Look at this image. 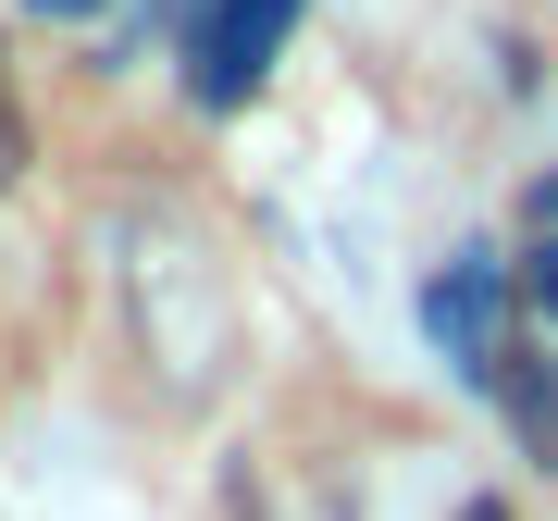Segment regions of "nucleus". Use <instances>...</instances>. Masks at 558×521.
<instances>
[{"label":"nucleus","mask_w":558,"mask_h":521,"mask_svg":"<svg viewBox=\"0 0 558 521\" xmlns=\"http://www.w3.org/2000/svg\"><path fill=\"white\" fill-rule=\"evenodd\" d=\"M286 25H299V0H199L186 13V100L199 112H236L260 75H274Z\"/></svg>","instance_id":"f257e3e1"},{"label":"nucleus","mask_w":558,"mask_h":521,"mask_svg":"<svg viewBox=\"0 0 558 521\" xmlns=\"http://www.w3.org/2000/svg\"><path fill=\"white\" fill-rule=\"evenodd\" d=\"M422 323H435V336L459 348V373H484V361L509 348V336H497V323H509V274L472 249L459 274H435V286H422Z\"/></svg>","instance_id":"f03ea898"},{"label":"nucleus","mask_w":558,"mask_h":521,"mask_svg":"<svg viewBox=\"0 0 558 521\" xmlns=\"http://www.w3.org/2000/svg\"><path fill=\"white\" fill-rule=\"evenodd\" d=\"M472 385H497V398L521 410V435H534V460H558V373L534 361V348H497V361H484Z\"/></svg>","instance_id":"7ed1b4c3"},{"label":"nucleus","mask_w":558,"mask_h":521,"mask_svg":"<svg viewBox=\"0 0 558 521\" xmlns=\"http://www.w3.org/2000/svg\"><path fill=\"white\" fill-rule=\"evenodd\" d=\"M25 174V124H13V100H0V186Z\"/></svg>","instance_id":"20e7f679"},{"label":"nucleus","mask_w":558,"mask_h":521,"mask_svg":"<svg viewBox=\"0 0 558 521\" xmlns=\"http://www.w3.org/2000/svg\"><path fill=\"white\" fill-rule=\"evenodd\" d=\"M38 13H100V0H38Z\"/></svg>","instance_id":"39448f33"},{"label":"nucleus","mask_w":558,"mask_h":521,"mask_svg":"<svg viewBox=\"0 0 558 521\" xmlns=\"http://www.w3.org/2000/svg\"><path fill=\"white\" fill-rule=\"evenodd\" d=\"M459 521H509V509H459Z\"/></svg>","instance_id":"423d86ee"},{"label":"nucleus","mask_w":558,"mask_h":521,"mask_svg":"<svg viewBox=\"0 0 558 521\" xmlns=\"http://www.w3.org/2000/svg\"><path fill=\"white\" fill-rule=\"evenodd\" d=\"M546 211H558V186H546Z\"/></svg>","instance_id":"0eeeda50"}]
</instances>
